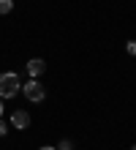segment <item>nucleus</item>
I'll use <instances>...</instances> for the list:
<instances>
[{
  "label": "nucleus",
  "instance_id": "f257e3e1",
  "mask_svg": "<svg viewBox=\"0 0 136 150\" xmlns=\"http://www.w3.org/2000/svg\"><path fill=\"white\" fill-rule=\"evenodd\" d=\"M16 90H22V82L14 71H3L0 74V98H14Z\"/></svg>",
  "mask_w": 136,
  "mask_h": 150
},
{
  "label": "nucleus",
  "instance_id": "f03ea898",
  "mask_svg": "<svg viewBox=\"0 0 136 150\" xmlns=\"http://www.w3.org/2000/svg\"><path fill=\"white\" fill-rule=\"evenodd\" d=\"M22 93H25V98L33 101V104L44 101V96H47V90H44V85L38 82V79H30L27 85H22Z\"/></svg>",
  "mask_w": 136,
  "mask_h": 150
},
{
  "label": "nucleus",
  "instance_id": "7ed1b4c3",
  "mask_svg": "<svg viewBox=\"0 0 136 150\" xmlns=\"http://www.w3.org/2000/svg\"><path fill=\"white\" fill-rule=\"evenodd\" d=\"M11 126L14 128H27L30 126V115H27L25 109H14L11 112Z\"/></svg>",
  "mask_w": 136,
  "mask_h": 150
},
{
  "label": "nucleus",
  "instance_id": "20e7f679",
  "mask_svg": "<svg viewBox=\"0 0 136 150\" xmlns=\"http://www.w3.org/2000/svg\"><path fill=\"white\" fill-rule=\"evenodd\" d=\"M44 68H47V63H44L41 57H33V60H27V74H30L33 79H38L44 74Z\"/></svg>",
  "mask_w": 136,
  "mask_h": 150
},
{
  "label": "nucleus",
  "instance_id": "39448f33",
  "mask_svg": "<svg viewBox=\"0 0 136 150\" xmlns=\"http://www.w3.org/2000/svg\"><path fill=\"white\" fill-rule=\"evenodd\" d=\"M11 8H14V0H0V14H11Z\"/></svg>",
  "mask_w": 136,
  "mask_h": 150
},
{
  "label": "nucleus",
  "instance_id": "423d86ee",
  "mask_svg": "<svg viewBox=\"0 0 136 150\" xmlns=\"http://www.w3.org/2000/svg\"><path fill=\"white\" fill-rule=\"evenodd\" d=\"M57 150H74V142H71V139H63Z\"/></svg>",
  "mask_w": 136,
  "mask_h": 150
},
{
  "label": "nucleus",
  "instance_id": "0eeeda50",
  "mask_svg": "<svg viewBox=\"0 0 136 150\" xmlns=\"http://www.w3.org/2000/svg\"><path fill=\"white\" fill-rule=\"evenodd\" d=\"M125 52H128V55H136V41H128V44H125Z\"/></svg>",
  "mask_w": 136,
  "mask_h": 150
},
{
  "label": "nucleus",
  "instance_id": "6e6552de",
  "mask_svg": "<svg viewBox=\"0 0 136 150\" xmlns=\"http://www.w3.org/2000/svg\"><path fill=\"white\" fill-rule=\"evenodd\" d=\"M6 134H8V123L0 120V137H6Z\"/></svg>",
  "mask_w": 136,
  "mask_h": 150
},
{
  "label": "nucleus",
  "instance_id": "1a4fd4ad",
  "mask_svg": "<svg viewBox=\"0 0 136 150\" xmlns=\"http://www.w3.org/2000/svg\"><path fill=\"white\" fill-rule=\"evenodd\" d=\"M41 150H57V147H49V145H47V147H41Z\"/></svg>",
  "mask_w": 136,
  "mask_h": 150
},
{
  "label": "nucleus",
  "instance_id": "9d476101",
  "mask_svg": "<svg viewBox=\"0 0 136 150\" xmlns=\"http://www.w3.org/2000/svg\"><path fill=\"white\" fill-rule=\"evenodd\" d=\"M0 115H3V98H0Z\"/></svg>",
  "mask_w": 136,
  "mask_h": 150
},
{
  "label": "nucleus",
  "instance_id": "9b49d317",
  "mask_svg": "<svg viewBox=\"0 0 136 150\" xmlns=\"http://www.w3.org/2000/svg\"><path fill=\"white\" fill-rule=\"evenodd\" d=\"M131 150H136V145H133V147H131Z\"/></svg>",
  "mask_w": 136,
  "mask_h": 150
}]
</instances>
